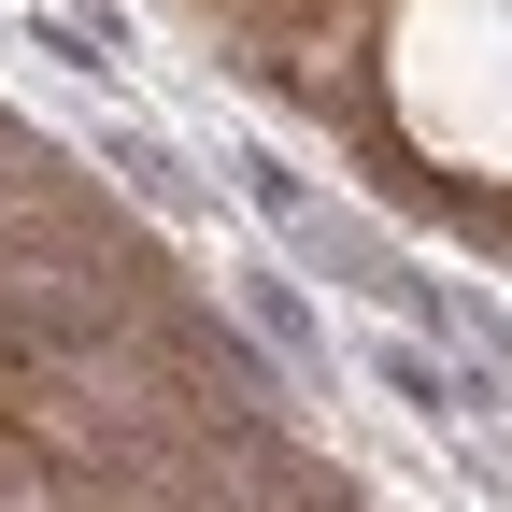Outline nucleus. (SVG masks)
Returning <instances> with one entry per match:
<instances>
[{
  "mask_svg": "<svg viewBox=\"0 0 512 512\" xmlns=\"http://www.w3.org/2000/svg\"><path fill=\"white\" fill-rule=\"evenodd\" d=\"M413 86L441 128L512 143V0H413Z\"/></svg>",
  "mask_w": 512,
  "mask_h": 512,
  "instance_id": "nucleus-1",
  "label": "nucleus"
}]
</instances>
